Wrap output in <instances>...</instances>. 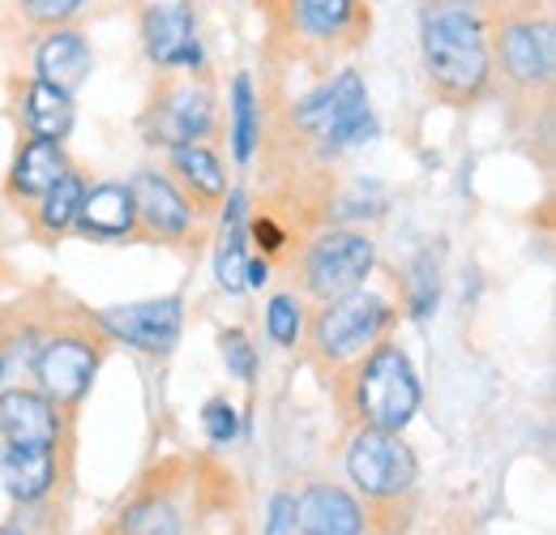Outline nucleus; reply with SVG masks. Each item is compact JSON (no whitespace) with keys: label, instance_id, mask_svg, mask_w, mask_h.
<instances>
[{"label":"nucleus","instance_id":"23","mask_svg":"<svg viewBox=\"0 0 556 535\" xmlns=\"http://www.w3.org/2000/svg\"><path fill=\"white\" fill-rule=\"evenodd\" d=\"M227 214H223V236H218V249H214V274H218V287L223 291H244V270H249V253H244V194L240 189H227Z\"/></svg>","mask_w":556,"mask_h":535},{"label":"nucleus","instance_id":"33","mask_svg":"<svg viewBox=\"0 0 556 535\" xmlns=\"http://www.w3.org/2000/svg\"><path fill=\"white\" fill-rule=\"evenodd\" d=\"M270 278V262L266 258H249V270H244V287H262Z\"/></svg>","mask_w":556,"mask_h":535},{"label":"nucleus","instance_id":"1","mask_svg":"<svg viewBox=\"0 0 556 535\" xmlns=\"http://www.w3.org/2000/svg\"><path fill=\"white\" fill-rule=\"evenodd\" d=\"M419 52L428 90L450 103L467 108L480 103L492 86V43H488V17L454 4H424L419 9Z\"/></svg>","mask_w":556,"mask_h":535},{"label":"nucleus","instance_id":"31","mask_svg":"<svg viewBox=\"0 0 556 535\" xmlns=\"http://www.w3.org/2000/svg\"><path fill=\"white\" fill-rule=\"evenodd\" d=\"M270 535H295V497L278 493L270 501Z\"/></svg>","mask_w":556,"mask_h":535},{"label":"nucleus","instance_id":"20","mask_svg":"<svg viewBox=\"0 0 556 535\" xmlns=\"http://www.w3.org/2000/svg\"><path fill=\"white\" fill-rule=\"evenodd\" d=\"M0 484L13 501L30 506L43 501L56 488V450H35V446H4L0 450Z\"/></svg>","mask_w":556,"mask_h":535},{"label":"nucleus","instance_id":"4","mask_svg":"<svg viewBox=\"0 0 556 535\" xmlns=\"http://www.w3.org/2000/svg\"><path fill=\"white\" fill-rule=\"evenodd\" d=\"M488 43H492V69L522 90V95H548L556 77V26L548 4H514L488 13Z\"/></svg>","mask_w":556,"mask_h":535},{"label":"nucleus","instance_id":"15","mask_svg":"<svg viewBox=\"0 0 556 535\" xmlns=\"http://www.w3.org/2000/svg\"><path fill=\"white\" fill-rule=\"evenodd\" d=\"M364 506L339 484H308L295 497V532L300 535H364Z\"/></svg>","mask_w":556,"mask_h":535},{"label":"nucleus","instance_id":"21","mask_svg":"<svg viewBox=\"0 0 556 535\" xmlns=\"http://www.w3.org/2000/svg\"><path fill=\"white\" fill-rule=\"evenodd\" d=\"M22 125L26 137H43V141H61L73 134V95L43 82V77H30L22 86Z\"/></svg>","mask_w":556,"mask_h":535},{"label":"nucleus","instance_id":"28","mask_svg":"<svg viewBox=\"0 0 556 535\" xmlns=\"http://www.w3.org/2000/svg\"><path fill=\"white\" fill-rule=\"evenodd\" d=\"M437 262H432V253H419L412 274H407V309H412V318L424 322L432 309H437Z\"/></svg>","mask_w":556,"mask_h":535},{"label":"nucleus","instance_id":"26","mask_svg":"<svg viewBox=\"0 0 556 535\" xmlns=\"http://www.w3.org/2000/svg\"><path fill=\"white\" fill-rule=\"evenodd\" d=\"M17 4V17L30 26V30H56V26H73L94 0H13Z\"/></svg>","mask_w":556,"mask_h":535},{"label":"nucleus","instance_id":"3","mask_svg":"<svg viewBox=\"0 0 556 535\" xmlns=\"http://www.w3.org/2000/svg\"><path fill=\"white\" fill-rule=\"evenodd\" d=\"M348 386L343 402L355 415L359 428H386V433H403L416 420L424 390H419L416 364L399 343H377L368 347L359 360L348 364Z\"/></svg>","mask_w":556,"mask_h":535},{"label":"nucleus","instance_id":"19","mask_svg":"<svg viewBox=\"0 0 556 535\" xmlns=\"http://www.w3.org/2000/svg\"><path fill=\"white\" fill-rule=\"evenodd\" d=\"M70 154L61 141H43V137H26L13 154V167H9V198L13 201H39L65 172H70Z\"/></svg>","mask_w":556,"mask_h":535},{"label":"nucleus","instance_id":"6","mask_svg":"<svg viewBox=\"0 0 556 535\" xmlns=\"http://www.w3.org/2000/svg\"><path fill=\"white\" fill-rule=\"evenodd\" d=\"M394 326V304L377 291L355 287L348 296L321 300V309L308 322V343L313 356L330 369H348L351 360H359L368 347H377Z\"/></svg>","mask_w":556,"mask_h":535},{"label":"nucleus","instance_id":"18","mask_svg":"<svg viewBox=\"0 0 556 535\" xmlns=\"http://www.w3.org/2000/svg\"><path fill=\"white\" fill-rule=\"evenodd\" d=\"M94 69V52H90V39L77 30V26H56V30H43V39L35 43V77L61 86V90H77L86 86Z\"/></svg>","mask_w":556,"mask_h":535},{"label":"nucleus","instance_id":"16","mask_svg":"<svg viewBox=\"0 0 556 535\" xmlns=\"http://www.w3.org/2000/svg\"><path fill=\"white\" fill-rule=\"evenodd\" d=\"M73 232H81L86 240H134L138 236V210H134L129 185L103 181V185L86 189Z\"/></svg>","mask_w":556,"mask_h":535},{"label":"nucleus","instance_id":"32","mask_svg":"<svg viewBox=\"0 0 556 535\" xmlns=\"http://www.w3.org/2000/svg\"><path fill=\"white\" fill-rule=\"evenodd\" d=\"M253 236H257V245H262L266 253H278V249H282V232H278V223H270V219H257V223H253Z\"/></svg>","mask_w":556,"mask_h":535},{"label":"nucleus","instance_id":"30","mask_svg":"<svg viewBox=\"0 0 556 535\" xmlns=\"http://www.w3.org/2000/svg\"><path fill=\"white\" fill-rule=\"evenodd\" d=\"M202 428L214 446H231L240 437V411L227 399H210L206 411H202Z\"/></svg>","mask_w":556,"mask_h":535},{"label":"nucleus","instance_id":"10","mask_svg":"<svg viewBox=\"0 0 556 535\" xmlns=\"http://www.w3.org/2000/svg\"><path fill=\"white\" fill-rule=\"evenodd\" d=\"M348 475L368 501H399L416 488L419 459L403 441V433L355 428L348 446Z\"/></svg>","mask_w":556,"mask_h":535},{"label":"nucleus","instance_id":"7","mask_svg":"<svg viewBox=\"0 0 556 535\" xmlns=\"http://www.w3.org/2000/svg\"><path fill=\"white\" fill-rule=\"evenodd\" d=\"M218 129V99L202 73H163L141 116V134L150 146H189L206 141Z\"/></svg>","mask_w":556,"mask_h":535},{"label":"nucleus","instance_id":"29","mask_svg":"<svg viewBox=\"0 0 556 535\" xmlns=\"http://www.w3.org/2000/svg\"><path fill=\"white\" fill-rule=\"evenodd\" d=\"M218 347H223V364H227V373L236 382H253L257 377V351H253V343H249L244 331H223Z\"/></svg>","mask_w":556,"mask_h":535},{"label":"nucleus","instance_id":"22","mask_svg":"<svg viewBox=\"0 0 556 535\" xmlns=\"http://www.w3.org/2000/svg\"><path fill=\"white\" fill-rule=\"evenodd\" d=\"M86 189H90L86 176H81L77 167H70L43 198L30 201V227H35V236H39V240H61V236H70Z\"/></svg>","mask_w":556,"mask_h":535},{"label":"nucleus","instance_id":"5","mask_svg":"<svg viewBox=\"0 0 556 535\" xmlns=\"http://www.w3.org/2000/svg\"><path fill=\"white\" fill-rule=\"evenodd\" d=\"M291 125L295 134L321 150H348V146H364L368 137L377 134L372 108H368V90L364 77L355 69L334 73L330 82H321L313 95L295 99L291 108Z\"/></svg>","mask_w":556,"mask_h":535},{"label":"nucleus","instance_id":"14","mask_svg":"<svg viewBox=\"0 0 556 535\" xmlns=\"http://www.w3.org/2000/svg\"><path fill=\"white\" fill-rule=\"evenodd\" d=\"M0 437L4 446L56 450L65 437V411L43 390H30V386L0 390Z\"/></svg>","mask_w":556,"mask_h":535},{"label":"nucleus","instance_id":"2","mask_svg":"<svg viewBox=\"0 0 556 535\" xmlns=\"http://www.w3.org/2000/svg\"><path fill=\"white\" fill-rule=\"evenodd\" d=\"M262 13L278 48L313 65L355 52L372 30V0H262Z\"/></svg>","mask_w":556,"mask_h":535},{"label":"nucleus","instance_id":"27","mask_svg":"<svg viewBox=\"0 0 556 535\" xmlns=\"http://www.w3.org/2000/svg\"><path fill=\"white\" fill-rule=\"evenodd\" d=\"M266 335L275 338L278 347H295L300 335H304V309L291 291H278L266 309Z\"/></svg>","mask_w":556,"mask_h":535},{"label":"nucleus","instance_id":"24","mask_svg":"<svg viewBox=\"0 0 556 535\" xmlns=\"http://www.w3.org/2000/svg\"><path fill=\"white\" fill-rule=\"evenodd\" d=\"M262 141V116H257V90L249 73H236L231 82V154L236 163H249Z\"/></svg>","mask_w":556,"mask_h":535},{"label":"nucleus","instance_id":"9","mask_svg":"<svg viewBox=\"0 0 556 535\" xmlns=\"http://www.w3.org/2000/svg\"><path fill=\"white\" fill-rule=\"evenodd\" d=\"M377 266V245L355 227H330L313 236L300 253V287L321 304L334 296H348L364 287V278Z\"/></svg>","mask_w":556,"mask_h":535},{"label":"nucleus","instance_id":"11","mask_svg":"<svg viewBox=\"0 0 556 535\" xmlns=\"http://www.w3.org/2000/svg\"><path fill=\"white\" fill-rule=\"evenodd\" d=\"M138 30L141 48L154 69H163V73H202L206 69L193 0H146Z\"/></svg>","mask_w":556,"mask_h":535},{"label":"nucleus","instance_id":"12","mask_svg":"<svg viewBox=\"0 0 556 535\" xmlns=\"http://www.w3.org/2000/svg\"><path fill=\"white\" fill-rule=\"evenodd\" d=\"M94 326L108 338L146 351V356H167L180 331H185V304L180 296H163V300H141V304H112L94 313Z\"/></svg>","mask_w":556,"mask_h":535},{"label":"nucleus","instance_id":"8","mask_svg":"<svg viewBox=\"0 0 556 535\" xmlns=\"http://www.w3.org/2000/svg\"><path fill=\"white\" fill-rule=\"evenodd\" d=\"M103 338L90 335L86 326H70L56 335L39 338V351L30 356L35 390H43L61 411H73L90 395L99 369H103Z\"/></svg>","mask_w":556,"mask_h":535},{"label":"nucleus","instance_id":"34","mask_svg":"<svg viewBox=\"0 0 556 535\" xmlns=\"http://www.w3.org/2000/svg\"><path fill=\"white\" fill-rule=\"evenodd\" d=\"M424 4H454V9H471V13H492L501 0H424Z\"/></svg>","mask_w":556,"mask_h":535},{"label":"nucleus","instance_id":"25","mask_svg":"<svg viewBox=\"0 0 556 535\" xmlns=\"http://www.w3.org/2000/svg\"><path fill=\"white\" fill-rule=\"evenodd\" d=\"M121 535H180V514L167 497H141L121 514Z\"/></svg>","mask_w":556,"mask_h":535},{"label":"nucleus","instance_id":"17","mask_svg":"<svg viewBox=\"0 0 556 535\" xmlns=\"http://www.w3.org/2000/svg\"><path fill=\"white\" fill-rule=\"evenodd\" d=\"M167 167L172 181L180 185V194L193 201V210H218L227 198V167L223 159L210 150L206 141H189V146H172L167 150Z\"/></svg>","mask_w":556,"mask_h":535},{"label":"nucleus","instance_id":"36","mask_svg":"<svg viewBox=\"0 0 556 535\" xmlns=\"http://www.w3.org/2000/svg\"><path fill=\"white\" fill-rule=\"evenodd\" d=\"M0 377H4V343H0Z\"/></svg>","mask_w":556,"mask_h":535},{"label":"nucleus","instance_id":"35","mask_svg":"<svg viewBox=\"0 0 556 535\" xmlns=\"http://www.w3.org/2000/svg\"><path fill=\"white\" fill-rule=\"evenodd\" d=\"M0 535H26V532H17V527H0Z\"/></svg>","mask_w":556,"mask_h":535},{"label":"nucleus","instance_id":"13","mask_svg":"<svg viewBox=\"0 0 556 535\" xmlns=\"http://www.w3.org/2000/svg\"><path fill=\"white\" fill-rule=\"evenodd\" d=\"M129 194H134V210H138V236H150L159 245H180L193 236L198 210L167 172L141 167L129 181Z\"/></svg>","mask_w":556,"mask_h":535}]
</instances>
